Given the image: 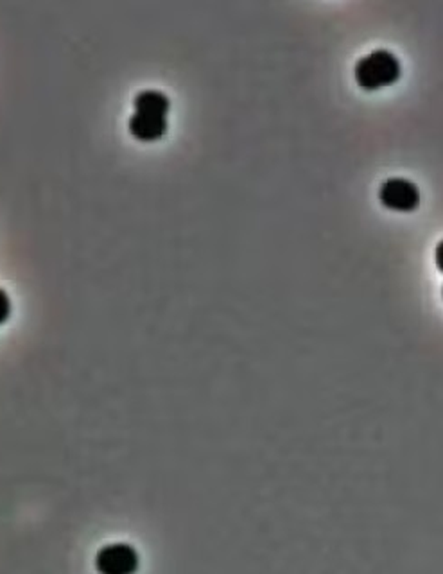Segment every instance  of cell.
I'll use <instances>...</instances> for the list:
<instances>
[{"label":"cell","mask_w":443,"mask_h":574,"mask_svg":"<svg viewBox=\"0 0 443 574\" xmlns=\"http://www.w3.org/2000/svg\"><path fill=\"white\" fill-rule=\"evenodd\" d=\"M401 76V61L388 49L366 52L355 63V80L366 90H375L393 83Z\"/></svg>","instance_id":"1"},{"label":"cell","mask_w":443,"mask_h":574,"mask_svg":"<svg viewBox=\"0 0 443 574\" xmlns=\"http://www.w3.org/2000/svg\"><path fill=\"white\" fill-rule=\"evenodd\" d=\"M96 569L99 574H135L138 571V553L129 544H110L98 551Z\"/></svg>","instance_id":"2"},{"label":"cell","mask_w":443,"mask_h":574,"mask_svg":"<svg viewBox=\"0 0 443 574\" xmlns=\"http://www.w3.org/2000/svg\"><path fill=\"white\" fill-rule=\"evenodd\" d=\"M379 198L390 209L411 211L420 202V191L413 182L401 176H393L381 183Z\"/></svg>","instance_id":"3"},{"label":"cell","mask_w":443,"mask_h":574,"mask_svg":"<svg viewBox=\"0 0 443 574\" xmlns=\"http://www.w3.org/2000/svg\"><path fill=\"white\" fill-rule=\"evenodd\" d=\"M129 133L144 142L158 140L167 131V118L160 115L135 114L129 117Z\"/></svg>","instance_id":"4"},{"label":"cell","mask_w":443,"mask_h":574,"mask_svg":"<svg viewBox=\"0 0 443 574\" xmlns=\"http://www.w3.org/2000/svg\"><path fill=\"white\" fill-rule=\"evenodd\" d=\"M171 108V101L158 90H144L135 98L137 114L160 115L165 117Z\"/></svg>","instance_id":"5"},{"label":"cell","mask_w":443,"mask_h":574,"mask_svg":"<svg viewBox=\"0 0 443 574\" xmlns=\"http://www.w3.org/2000/svg\"><path fill=\"white\" fill-rule=\"evenodd\" d=\"M11 315V300L4 289H0V325L9 318Z\"/></svg>","instance_id":"6"},{"label":"cell","mask_w":443,"mask_h":574,"mask_svg":"<svg viewBox=\"0 0 443 574\" xmlns=\"http://www.w3.org/2000/svg\"><path fill=\"white\" fill-rule=\"evenodd\" d=\"M437 264H438V268L443 271V239L438 242V246H437Z\"/></svg>","instance_id":"7"}]
</instances>
